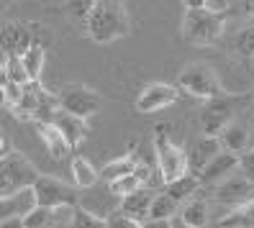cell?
Segmentation results:
<instances>
[{
    "label": "cell",
    "mask_w": 254,
    "mask_h": 228,
    "mask_svg": "<svg viewBox=\"0 0 254 228\" xmlns=\"http://www.w3.org/2000/svg\"><path fill=\"white\" fill-rule=\"evenodd\" d=\"M218 228H254V197L242 205L231 208L218 221Z\"/></svg>",
    "instance_id": "obj_21"
},
{
    "label": "cell",
    "mask_w": 254,
    "mask_h": 228,
    "mask_svg": "<svg viewBox=\"0 0 254 228\" xmlns=\"http://www.w3.org/2000/svg\"><path fill=\"white\" fill-rule=\"evenodd\" d=\"M39 172L36 167L28 162L21 151H8L0 159V197L10 195V192H18L23 187H34L39 182Z\"/></svg>",
    "instance_id": "obj_4"
},
{
    "label": "cell",
    "mask_w": 254,
    "mask_h": 228,
    "mask_svg": "<svg viewBox=\"0 0 254 228\" xmlns=\"http://www.w3.org/2000/svg\"><path fill=\"white\" fill-rule=\"evenodd\" d=\"M44 62H47V47H44V44L36 39L34 47L23 54V64H26V69H28V77L39 80L41 72H44Z\"/></svg>",
    "instance_id": "obj_27"
},
{
    "label": "cell",
    "mask_w": 254,
    "mask_h": 228,
    "mask_svg": "<svg viewBox=\"0 0 254 228\" xmlns=\"http://www.w3.org/2000/svg\"><path fill=\"white\" fill-rule=\"evenodd\" d=\"M231 49L239 59H244V62H249V59H254V21L249 26H244L242 31H239L231 41Z\"/></svg>",
    "instance_id": "obj_26"
},
{
    "label": "cell",
    "mask_w": 254,
    "mask_h": 228,
    "mask_svg": "<svg viewBox=\"0 0 254 228\" xmlns=\"http://www.w3.org/2000/svg\"><path fill=\"white\" fill-rule=\"evenodd\" d=\"M106 221H108V228H141V223H139V221L128 218L126 213H121V210H113Z\"/></svg>",
    "instance_id": "obj_32"
},
{
    "label": "cell",
    "mask_w": 254,
    "mask_h": 228,
    "mask_svg": "<svg viewBox=\"0 0 254 228\" xmlns=\"http://www.w3.org/2000/svg\"><path fill=\"white\" fill-rule=\"evenodd\" d=\"M236 170H239V157L231 154V151H221V154L198 174V179H200V185H216L218 187L221 182L229 174H234Z\"/></svg>",
    "instance_id": "obj_15"
},
{
    "label": "cell",
    "mask_w": 254,
    "mask_h": 228,
    "mask_svg": "<svg viewBox=\"0 0 254 228\" xmlns=\"http://www.w3.org/2000/svg\"><path fill=\"white\" fill-rule=\"evenodd\" d=\"M180 100V87L170 85V82H149L139 98H136V111L139 113H157L175 105Z\"/></svg>",
    "instance_id": "obj_9"
},
{
    "label": "cell",
    "mask_w": 254,
    "mask_h": 228,
    "mask_svg": "<svg viewBox=\"0 0 254 228\" xmlns=\"http://www.w3.org/2000/svg\"><path fill=\"white\" fill-rule=\"evenodd\" d=\"M231 3H236V0H208V5H205V8L218 10V13H226V10L231 8Z\"/></svg>",
    "instance_id": "obj_34"
},
{
    "label": "cell",
    "mask_w": 254,
    "mask_h": 228,
    "mask_svg": "<svg viewBox=\"0 0 254 228\" xmlns=\"http://www.w3.org/2000/svg\"><path fill=\"white\" fill-rule=\"evenodd\" d=\"M183 5H185V10H190V8H205L208 0H183Z\"/></svg>",
    "instance_id": "obj_38"
},
{
    "label": "cell",
    "mask_w": 254,
    "mask_h": 228,
    "mask_svg": "<svg viewBox=\"0 0 254 228\" xmlns=\"http://www.w3.org/2000/svg\"><path fill=\"white\" fill-rule=\"evenodd\" d=\"M98 0H67V13L74 18V21H82L87 23V18H90V13L95 8Z\"/></svg>",
    "instance_id": "obj_30"
},
{
    "label": "cell",
    "mask_w": 254,
    "mask_h": 228,
    "mask_svg": "<svg viewBox=\"0 0 254 228\" xmlns=\"http://www.w3.org/2000/svg\"><path fill=\"white\" fill-rule=\"evenodd\" d=\"M177 85H180V90H185V93H190L192 98H198L203 103L223 95V87L216 77V72L211 67H205V64L185 67L180 74H177Z\"/></svg>",
    "instance_id": "obj_5"
},
{
    "label": "cell",
    "mask_w": 254,
    "mask_h": 228,
    "mask_svg": "<svg viewBox=\"0 0 254 228\" xmlns=\"http://www.w3.org/2000/svg\"><path fill=\"white\" fill-rule=\"evenodd\" d=\"M247 179H249V182H252V185H254V174H252V177H247Z\"/></svg>",
    "instance_id": "obj_41"
},
{
    "label": "cell",
    "mask_w": 254,
    "mask_h": 228,
    "mask_svg": "<svg viewBox=\"0 0 254 228\" xmlns=\"http://www.w3.org/2000/svg\"><path fill=\"white\" fill-rule=\"evenodd\" d=\"M72 179H74V187H77V190H90V187L98 185L100 172L93 167L90 159L74 157V159H72Z\"/></svg>",
    "instance_id": "obj_20"
},
{
    "label": "cell",
    "mask_w": 254,
    "mask_h": 228,
    "mask_svg": "<svg viewBox=\"0 0 254 228\" xmlns=\"http://www.w3.org/2000/svg\"><path fill=\"white\" fill-rule=\"evenodd\" d=\"M141 187H146V185L141 182V177H139L136 172H133V174H126V177H118V179H113V182H108V192L116 195V197H126V195L136 192V190H141Z\"/></svg>",
    "instance_id": "obj_29"
},
{
    "label": "cell",
    "mask_w": 254,
    "mask_h": 228,
    "mask_svg": "<svg viewBox=\"0 0 254 228\" xmlns=\"http://www.w3.org/2000/svg\"><path fill=\"white\" fill-rule=\"evenodd\" d=\"M67 228H108V221L100 218L98 213L82 208V205H74V216H72V223Z\"/></svg>",
    "instance_id": "obj_28"
},
{
    "label": "cell",
    "mask_w": 254,
    "mask_h": 228,
    "mask_svg": "<svg viewBox=\"0 0 254 228\" xmlns=\"http://www.w3.org/2000/svg\"><path fill=\"white\" fill-rule=\"evenodd\" d=\"M239 172H242L244 177H252L254 174V149H249L247 154L239 157Z\"/></svg>",
    "instance_id": "obj_33"
},
{
    "label": "cell",
    "mask_w": 254,
    "mask_h": 228,
    "mask_svg": "<svg viewBox=\"0 0 254 228\" xmlns=\"http://www.w3.org/2000/svg\"><path fill=\"white\" fill-rule=\"evenodd\" d=\"M100 93L93 87H87L82 82H74L69 87H64L62 93H59V108L72 113V115H77V118H93L98 111H100Z\"/></svg>",
    "instance_id": "obj_6"
},
{
    "label": "cell",
    "mask_w": 254,
    "mask_h": 228,
    "mask_svg": "<svg viewBox=\"0 0 254 228\" xmlns=\"http://www.w3.org/2000/svg\"><path fill=\"white\" fill-rule=\"evenodd\" d=\"M85 28H87V36L100 47L126 39L131 34V18L124 0H98Z\"/></svg>",
    "instance_id": "obj_1"
},
{
    "label": "cell",
    "mask_w": 254,
    "mask_h": 228,
    "mask_svg": "<svg viewBox=\"0 0 254 228\" xmlns=\"http://www.w3.org/2000/svg\"><path fill=\"white\" fill-rule=\"evenodd\" d=\"M141 228H172V221H146Z\"/></svg>",
    "instance_id": "obj_37"
},
{
    "label": "cell",
    "mask_w": 254,
    "mask_h": 228,
    "mask_svg": "<svg viewBox=\"0 0 254 228\" xmlns=\"http://www.w3.org/2000/svg\"><path fill=\"white\" fill-rule=\"evenodd\" d=\"M3 3H10V0H3Z\"/></svg>",
    "instance_id": "obj_42"
},
{
    "label": "cell",
    "mask_w": 254,
    "mask_h": 228,
    "mask_svg": "<svg viewBox=\"0 0 254 228\" xmlns=\"http://www.w3.org/2000/svg\"><path fill=\"white\" fill-rule=\"evenodd\" d=\"M177 210H180V203L170 192H157L152 210H149V221H175Z\"/></svg>",
    "instance_id": "obj_25"
},
{
    "label": "cell",
    "mask_w": 254,
    "mask_h": 228,
    "mask_svg": "<svg viewBox=\"0 0 254 228\" xmlns=\"http://www.w3.org/2000/svg\"><path fill=\"white\" fill-rule=\"evenodd\" d=\"M0 80L16 82V85H28L31 77H28V69L23 64V57H8L3 54V64H0Z\"/></svg>",
    "instance_id": "obj_23"
},
{
    "label": "cell",
    "mask_w": 254,
    "mask_h": 228,
    "mask_svg": "<svg viewBox=\"0 0 254 228\" xmlns=\"http://www.w3.org/2000/svg\"><path fill=\"white\" fill-rule=\"evenodd\" d=\"M36 133H39V139H41V144H44V149H47V154L52 157V159H57V162H62V159H67L69 154H72V146H69V141L62 136V131H59L52 120H36Z\"/></svg>",
    "instance_id": "obj_14"
},
{
    "label": "cell",
    "mask_w": 254,
    "mask_h": 228,
    "mask_svg": "<svg viewBox=\"0 0 254 228\" xmlns=\"http://www.w3.org/2000/svg\"><path fill=\"white\" fill-rule=\"evenodd\" d=\"M203 185H200V179L195 177V174H185L183 179H177V182H172V185H164V192H170L177 203H188V200H192V197L198 195V190H200Z\"/></svg>",
    "instance_id": "obj_24"
},
{
    "label": "cell",
    "mask_w": 254,
    "mask_h": 228,
    "mask_svg": "<svg viewBox=\"0 0 254 228\" xmlns=\"http://www.w3.org/2000/svg\"><path fill=\"white\" fill-rule=\"evenodd\" d=\"M154 157H157V172L164 185L183 179L190 174V162L188 151L183 146H177L170 136V123H159L154 131Z\"/></svg>",
    "instance_id": "obj_3"
},
{
    "label": "cell",
    "mask_w": 254,
    "mask_h": 228,
    "mask_svg": "<svg viewBox=\"0 0 254 228\" xmlns=\"http://www.w3.org/2000/svg\"><path fill=\"white\" fill-rule=\"evenodd\" d=\"M0 228H26V221L23 218H3Z\"/></svg>",
    "instance_id": "obj_35"
},
{
    "label": "cell",
    "mask_w": 254,
    "mask_h": 228,
    "mask_svg": "<svg viewBox=\"0 0 254 228\" xmlns=\"http://www.w3.org/2000/svg\"><path fill=\"white\" fill-rule=\"evenodd\" d=\"M208 216H211V208H208V200L203 197H192V200L185 203L183 208V221L192 228H208Z\"/></svg>",
    "instance_id": "obj_22"
},
{
    "label": "cell",
    "mask_w": 254,
    "mask_h": 228,
    "mask_svg": "<svg viewBox=\"0 0 254 228\" xmlns=\"http://www.w3.org/2000/svg\"><path fill=\"white\" fill-rule=\"evenodd\" d=\"M3 82V103L8 111H16L21 100H23V85H16V82H8V80H0Z\"/></svg>",
    "instance_id": "obj_31"
},
{
    "label": "cell",
    "mask_w": 254,
    "mask_h": 228,
    "mask_svg": "<svg viewBox=\"0 0 254 228\" xmlns=\"http://www.w3.org/2000/svg\"><path fill=\"white\" fill-rule=\"evenodd\" d=\"M133 151H136V146L131 144L124 157H118V159L108 162V164L100 170V179H103V182H113V179H118V177H126V174H133V172H136L139 159L133 157Z\"/></svg>",
    "instance_id": "obj_19"
},
{
    "label": "cell",
    "mask_w": 254,
    "mask_h": 228,
    "mask_svg": "<svg viewBox=\"0 0 254 228\" xmlns=\"http://www.w3.org/2000/svg\"><path fill=\"white\" fill-rule=\"evenodd\" d=\"M152 203H154V192L149 187H141L136 192H131L126 197H121V213H126L128 218L139 221V223H146L149 221V210H152Z\"/></svg>",
    "instance_id": "obj_17"
},
{
    "label": "cell",
    "mask_w": 254,
    "mask_h": 228,
    "mask_svg": "<svg viewBox=\"0 0 254 228\" xmlns=\"http://www.w3.org/2000/svg\"><path fill=\"white\" fill-rule=\"evenodd\" d=\"M236 3H239V10H242L244 16L254 18V0H236Z\"/></svg>",
    "instance_id": "obj_36"
},
{
    "label": "cell",
    "mask_w": 254,
    "mask_h": 228,
    "mask_svg": "<svg viewBox=\"0 0 254 228\" xmlns=\"http://www.w3.org/2000/svg\"><path fill=\"white\" fill-rule=\"evenodd\" d=\"M0 144H3V146H0V151H3V154L13 151V149H10V141H8V136H3V139H0Z\"/></svg>",
    "instance_id": "obj_39"
},
{
    "label": "cell",
    "mask_w": 254,
    "mask_h": 228,
    "mask_svg": "<svg viewBox=\"0 0 254 228\" xmlns=\"http://www.w3.org/2000/svg\"><path fill=\"white\" fill-rule=\"evenodd\" d=\"M223 151L221 139H211V136H203V139L188 151V162H190V174H200L208 164H211L218 154Z\"/></svg>",
    "instance_id": "obj_16"
},
{
    "label": "cell",
    "mask_w": 254,
    "mask_h": 228,
    "mask_svg": "<svg viewBox=\"0 0 254 228\" xmlns=\"http://www.w3.org/2000/svg\"><path fill=\"white\" fill-rule=\"evenodd\" d=\"M218 139H221L223 151H231V154H236V157L247 154V151L252 149V144H249L252 136H249L247 126H242V123H229L226 131H223Z\"/></svg>",
    "instance_id": "obj_18"
},
{
    "label": "cell",
    "mask_w": 254,
    "mask_h": 228,
    "mask_svg": "<svg viewBox=\"0 0 254 228\" xmlns=\"http://www.w3.org/2000/svg\"><path fill=\"white\" fill-rule=\"evenodd\" d=\"M49 120H52L59 131H62V136L69 141L72 149H77V146L87 139V136H90V126H87L85 118H77V115H72V113H67V111H62V108H57Z\"/></svg>",
    "instance_id": "obj_13"
},
{
    "label": "cell",
    "mask_w": 254,
    "mask_h": 228,
    "mask_svg": "<svg viewBox=\"0 0 254 228\" xmlns=\"http://www.w3.org/2000/svg\"><path fill=\"white\" fill-rule=\"evenodd\" d=\"M36 44L34 28L26 21H8L3 26V54L8 57H23Z\"/></svg>",
    "instance_id": "obj_10"
},
{
    "label": "cell",
    "mask_w": 254,
    "mask_h": 228,
    "mask_svg": "<svg viewBox=\"0 0 254 228\" xmlns=\"http://www.w3.org/2000/svg\"><path fill=\"white\" fill-rule=\"evenodd\" d=\"M252 195H254V185H252V182H249L242 172H239V174H236V172L229 174V177L216 187V200H218L221 205H231V208L252 200Z\"/></svg>",
    "instance_id": "obj_11"
},
{
    "label": "cell",
    "mask_w": 254,
    "mask_h": 228,
    "mask_svg": "<svg viewBox=\"0 0 254 228\" xmlns=\"http://www.w3.org/2000/svg\"><path fill=\"white\" fill-rule=\"evenodd\" d=\"M234 115V98H229L223 93L221 98L205 100L203 111H200V131L203 136H211V139H218V136L226 131V126L231 123Z\"/></svg>",
    "instance_id": "obj_7"
},
{
    "label": "cell",
    "mask_w": 254,
    "mask_h": 228,
    "mask_svg": "<svg viewBox=\"0 0 254 228\" xmlns=\"http://www.w3.org/2000/svg\"><path fill=\"white\" fill-rule=\"evenodd\" d=\"M226 16L211 8H190L180 21V36L190 47H213L223 36Z\"/></svg>",
    "instance_id": "obj_2"
},
{
    "label": "cell",
    "mask_w": 254,
    "mask_h": 228,
    "mask_svg": "<svg viewBox=\"0 0 254 228\" xmlns=\"http://www.w3.org/2000/svg\"><path fill=\"white\" fill-rule=\"evenodd\" d=\"M172 228H192V226H188V223L180 218V221H172Z\"/></svg>",
    "instance_id": "obj_40"
},
{
    "label": "cell",
    "mask_w": 254,
    "mask_h": 228,
    "mask_svg": "<svg viewBox=\"0 0 254 228\" xmlns=\"http://www.w3.org/2000/svg\"><path fill=\"white\" fill-rule=\"evenodd\" d=\"M36 200L44 208H59V205H80L77 203V187L69 185L64 179H57L49 174H41L39 182L34 185Z\"/></svg>",
    "instance_id": "obj_8"
},
{
    "label": "cell",
    "mask_w": 254,
    "mask_h": 228,
    "mask_svg": "<svg viewBox=\"0 0 254 228\" xmlns=\"http://www.w3.org/2000/svg\"><path fill=\"white\" fill-rule=\"evenodd\" d=\"M36 208H39V200H36L34 187H23L18 192L0 197V218H26Z\"/></svg>",
    "instance_id": "obj_12"
}]
</instances>
